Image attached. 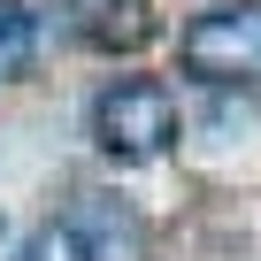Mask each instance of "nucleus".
<instances>
[{"instance_id": "2", "label": "nucleus", "mask_w": 261, "mask_h": 261, "mask_svg": "<svg viewBox=\"0 0 261 261\" xmlns=\"http://www.w3.org/2000/svg\"><path fill=\"white\" fill-rule=\"evenodd\" d=\"M177 62L200 85H253L261 77V0H230V8H207L185 23Z\"/></svg>"}, {"instance_id": "1", "label": "nucleus", "mask_w": 261, "mask_h": 261, "mask_svg": "<svg viewBox=\"0 0 261 261\" xmlns=\"http://www.w3.org/2000/svg\"><path fill=\"white\" fill-rule=\"evenodd\" d=\"M92 139L115 162H154L177 139V100H169V85H154V77H115L92 100Z\"/></svg>"}, {"instance_id": "5", "label": "nucleus", "mask_w": 261, "mask_h": 261, "mask_svg": "<svg viewBox=\"0 0 261 261\" xmlns=\"http://www.w3.org/2000/svg\"><path fill=\"white\" fill-rule=\"evenodd\" d=\"M16 261H92V253H85V238H77L69 223H39V230L16 246Z\"/></svg>"}, {"instance_id": "4", "label": "nucleus", "mask_w": 261, "mask_h": 261, "mask_svg": "<svg viewBox=\"0 0 261 261\" xmlns=\"http://www.w3.org/2000/svg\"><path fill=\"white\" fill-rule=\"evenodd\" d=\"M31 54H39V23H31V8L0 0V77H23Z\"/></svg>"}, {"instance_id": "3", "label": "nucleus", "mask_w": 261, "mask_h": 261, "mask_svg": "<svg viewBox=\"0 0 261 261\" xmlns=\"http://www.w3.org/2000/svg\"><path fill=\"white\" fill-rule=\"evenodd\" d=\"M77 16H85V39H100V46L146 39V0H77Z\"/></svg>"}]
</instances>
